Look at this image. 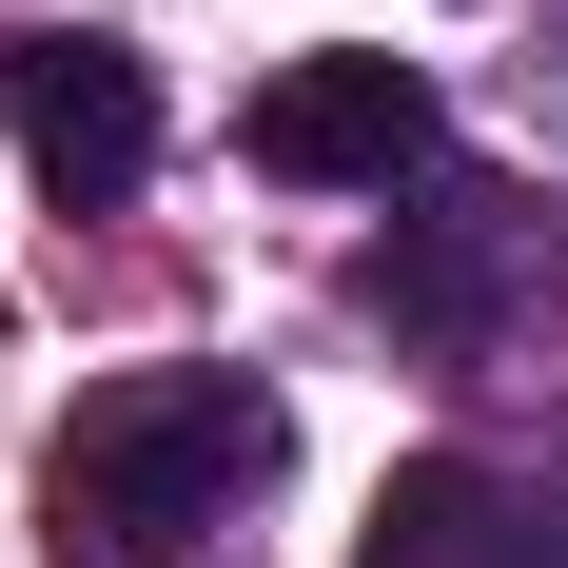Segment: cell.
Wrapping results in <instances>:
<instances>
[{"instance_id":"obj_1","label":"cell","mask_w":568,"mask_h":568,"mask_svg":"<svg viewBox=\"0 0 568 568\" xmlns=\"http://www.w3.org/2000/svg\"><path fill=\"white\" fill-rule=\"evenodd\" d=\"M275 490H294V393H275V373H216V353H176V373H99L79 432L40 452L59 568H216Z\"/></svg>"},{"instance_id":"obj_2","label":"cell","mask_w":568,"mask_h":568,"mask_svg":"<svg viewBox=\"0 0 568 568\" xmlns=\"http://www.w3.org/2000/svg\"><path fill=\"white\" fill-rule=\"evenodd\" d=\"M549 294H568V196L470 176V158H452V176H412L393 235L353 255V314H373L393 353H432V373H490V353H510Z\"/></svg>"},{"instance_id":"obj_3","label":"cell","mask_w":568,"mask_h":568,"mask_svg":"<svg viewBox=\"0 0 568 568\" xmlns=\"http://www.w3.org/2000/svg\"><path fill=\"white\" fill-rule=\"evenodd\" d=\"M0 138H20V176H40L59 216H118L138 176H158V59L99 40V20H0Z\"/></svg>"},{"instance_id":"obj_4","label":"cell","mask_w":568,"mask_h":568,"mask_svg":"<svg viewBox=\"0 0 568 568\" xmlns=\"http://www.w3.org/2000/svg\"><path fill=\"white\" fill-rule=\"evenodd\" d=\"M235 158L294 176V196H373L393 216L412 176H452V99H432V59H275L255 79V118H235Z\"/></svg>"},{"instance_id":"obj_5","label":"cell","mask_w":568,"mask_h":568,"mask_svg":"<svg viewBox=\"0 0 568 568\" xmlns=\"http://www.w3.org/2000/svg\"><path fill=\"white\" fill-rule=\"evenodd\" d=\"M353 568H568V510L490 452H412L373 490V529H353Z\"/></svg>"},{"instance_id":"obj_6","label":"cell","mask_w":568,"mask_h":568,"mask_svg":"<svg viewBox=\"0 0 568 568\" xmlns=\"http://www.w3.org/2000/svg\"><path fill=\"white\" fill-rule=\"evenodd\" d=\"M549 510H568V412H549Z\"/></svg>"}]
</instances>
